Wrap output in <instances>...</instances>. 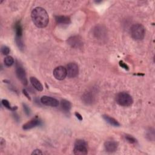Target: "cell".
I'll return each mask as SVG.
<instances>
[{
	"instance_id": "1",
	"label": "cell",
	"mask_w": 155,
	"mask_h": 155,
	"mask_svg": "<svg viewBox=\"0 0 155 155\" xmlns=\"http://www.w3.org/2000/svg\"><path fill=\"white\" fill-rule=\"evenodd\" d=\"M31 16L33 22L38 28L45 27L49 21V17L47 11L40 7H37L32 10Z\"/></svg>"
},
{
	"instance_id": "2",
	"label": "cell",
	"mask_w": 155,
	"mask_h": 155,
	"mask_svg": "<svg viewBox=\"0 0 155 155\" xmlns=\"http://www.w3.org/2000/svg\"><path fill=\"white\" fill-rule=\"evenodd\" d=\"M131 37L136 41L142 40L145 35V29L140 24H135L130 28Z\"/></svg>"
},
{
	"instance_id": "3",
	"label": "cell",
	"mask_w": 155,
	"mask_h": 155,
	"mask_svg": "<svg viewBox=\"0 0 155 155\" xmlns=\"http://www.w3.org/2000/svg\"><path fill=\"white\" fill-rule=\"evenodd\" d=\"M116 102L120 106L129 107L133 103V99L130 94L126 92H120L116 96Z\"/></svg>"
},
{
	"instance_id": "4",
	"label": "cell",
	"mask_w": 155,
	"mask_h": 155,
	"mask_svg": "<svg viewBox=\"0 0 155 155\" xmlns=\"http://www.w3.org/2000/svg\"><path fill=\"white\" fill-rule=\"evenodd\" d=\"M87 153V142L83 139H77L74 142L73 153L76 155H85Z\"/></svg>"
},
{
	"instance_id": "5",
	"label": "cell",
	"mask_w": 155,
	"mask_h": 155,
	"mask_svg": "<svg viewBox=\"0 0 155 155\" xmlns=\"http://www.w3.org/2000/svg\"><path fill=\"white\" fill-rule=\"evenodd\" d=\"M16 74L19 80L24 85H27L28 81L26 76V73L23 67L18 62L16 64Z\"/></svg>"
},
{
	"instance_id": "6",
	"label": "cell",
	"mask_w": 155,
	"mask_h": 155,
	"mask_svg": "<svg viewBox=\"0 0 155 155\" xmlns=\"http://www.w3.org/2000/svg\"><path fill=\"white\" fill-rule=\"evenodd\" d=\"M67 76L70 78H73L78 76L79 73V67L75 62H70L67 65Z\"/></svg>"
},
{
	"instance_id": "7",
	"label": "cell",
	"mask_w": 155,
	"mask_h": 155,
	"mask_svg": "<svg viewBox=\"0 0 155 155\" xmlns=\"http://www.w3.org/2000/svg\"><path fill=\"white\" fill-rule=\"evenodd\" d=\"M67 43L72 48H80L83 46L82 38L79 36H73L67 39Z\"/></svg>"
},
{
	"instance_id": "8",
	"label": "cell",
	"mask_w": 155,
	"mask_h": 155,
	"mask_svg": "<svg viewBox=\"0 0 155 155\" xmlns=\"http://www.w3.org/2000/svg\"><path fill=\"white\" fill-rule=\"evenodd\" d=\"M53 74L54 77L58 80H63L67 76V70L63 66H58L56 67L53 71Z\"/></svg>"
},
{
	"instance_id": "9",
	"label": "cell",
	"mask_w": 155,
	"mask_h": 155,
	"mask_svg": "<svg viewBox=\"0 0 155 155\" xmlns=\"http://www.w3.org/2000/svg\"><path fill=\"white\" fill-rule=\"evenodd\" d=\"M40 101L43 105L46 106L56 107L59 105V101L56 99L50 96H43L41 97Z\"/></svg>"
},
{
	"instance_id": "10",
	"label": "cell",
	"mask_w": 155,
	"mask_h": 155,
	"mask_svg": "<svg viewBox=\"0 0 155 155\" xmlns=\"http://www.w3.org/2000/svg\"><path fill=\"white\" fill-rule=\"evenodd\" d=\"M41 125H42V121L38 117H35V118L31 119L30 120H29L28 122L24 124L22 126V128L24 130H28L32 129L36 127L41 126Z\"/></svg>"
},
{
	"instance_id": "11",
	"label": "cell",
	"mask_w": 155,
	"mask_h": 155,
	"mask_svg": "<svg viewBox=\"0 0 155 155\" xmlns=\"http://www.w3.org/2000/svg\"><path fill=\"white\" fill-rule=\"evenodd\" d=\"M82 100L85 104L91 105L95 102L96 96L93 91H88L83 94L82 96Z\"/></svg>"
},
{
	"instance_id": "12",
	"label": "cell",
	"mask_w": 155,
	"mask_h": 155,
	"mask_svg": "<svg viewBox=\"0 0 155 155\" xmlns=\"http://www.w3.org/2000/svg\"><path fill=\"white\" fill-rule=\"evenodd\" d=\"M119 143L114 140H108L104 143V148L108 153H113L116 151L118 148Z\"/></svg>"
},
{
	"instance_id": "13",
	"label": "cell",
	"mask_w": 155,
	"mask_h": 155,
	"mask_svg": "<svg viewBox=\"0 0 155 155\" xmlns=\"http://www.w3.org/2000/svg\"><path fill=\"white\" fill-rule=\"evenodd\" d=\"M106 34L105 28H103L102 26H96L93 30V35L98 39H102L105 38L106 37Z\"/></svg>"
},
{
	"instance_id": "14",
	"label": "cell",
	"mask_w": 155,
	"mask_h": 155,
	"mask_svg": "<svg viewBox=\"0 0 155 155\" xmlns=\"http://www.w3.org/2000/svg\"><path fill=\"white\" fill-rule=\"evenodd\" d=\"M54 18L59 25H68L71 22L70 18L66 16H55Z\"/></svg>"
},
{
	"instance_id": "15",
	"label": "cell",
	"mask_w": 155,
	"mask_h": 155,
	"mask_svg": "<svg viewBox=\"0 0 155 155\" xmlns=\"http://www.w3.org/2000/svg\"><path fill=\"white\" fill-rule=\"evenodd\" d=\"M30 82L32 85V86L38 91H42L43 90V86L41 82L35 77H30Z\"/></svg>"
},
{
	"instance_id": "16",
	"label": "cell",
	"mask_w": 155,
	"mask_h": 155,
	"mask_svg": "<svg viewBox=\"0 0 155 155\" xmlns=\"http://www.w3.org/2000/svg\"><path fill=\"white\" fill-rule=\"evenodd\" d=\"M102 118L105 120V122H107L108 124H109L110 125H111V126L113 127H120V124L119 123V122L115 119L113 117H111L108 115L104 114L102 115Z\"/></svg>"
},
{
	"instance_id": "17",
	"label": "cell",
	"mask_w": 155,
	"mask_h": 155,
	"mask_svg": "<svg viewBox=\"0 0 155 155\" xmlns=\"http://www.w3.org/2000/svg\"><path fill=\"white\" fill-rule=\"evenodd\" d=\"M15 37L22 38V27L20 21H17L15 24Z\"/></svg>"
},
{
	"instance_id": "18",
	"label": "cell",
	"mask_w": 155,
	"mask_h": 155,
	"mask_svg": "<svg viewBox=\"0 0 155 155\" xmlns=\"http://www.w3.org/2000/svg\"><path fill=\"white\" fill-rule=\"evenodd\" d=\"M61 107L62 110L65 112H69L71 108V104L66 99H62L61 101Z\"/></svg>"
},
{
	"instance_id": "19",
	"label": "cell",
	"mask_w": 155,
	"mask_h": 155,
	"mask_svg": "<svg viewBox=\"0 0 155 155\" xmlns=\"http://www.w3.org/2000/svg\"><path fill=\"white\" fill-rule=\"evenodd\" d=\"M1 102H2V105L4 107H5V108H7L8 110H12V111H15L17 110V108H18V107L16 106L12 107L10 104V102L7 99H2Z\"/></svg>"
},
{
	"instance_id": "20",
	"label": "cell",
	"mask_w": 155,
	"mask_h": 155,
	"mask_svg": "<svg viewBox=\"0 0 155 155\" xmlns=\"http://www.w3.org/2000/svg\"><path fill=\"white\" fill-rule=\"evenodd\" d=\"M15 42L16 44V45L19 48V49L21 51H22L24 48V44L22 40V38H19V37H15Z\"/></svg>"
},
{
	"instance_id": "21",
	"label": "cell",
	"mask_w": 155,
	"mask_h": 155,
	"mask_svg": "<svg viewBox=\"0 0 155 155\" xmlns=\"http://www.w3.org/2000/svg\"><path fill=\"white\" fill-rule=\"evenodd\" d=\"M4 64L7 67H10L14 63V59L13 58V57H12L10 56H7L5 57V58L4 59Z\"/></svg>"
},
{
	"instance_id": "22",
	"label": "cell",
	"mask_w": 155,
	"mask_h": 155,
	"mask_svg": "<svg viewBox=\"0 0 155 155\" xmlns=\"http://www.w3.org/2000/svg\"><path fill=\"white\" fill-rule=\"evenodd\" d=\"M146 137L148 140L154 141V130L153 128H149L147 130V134H146Z\"/></svg>"
},
{
	"instance_id": "23",
	"label": "cell",
	"mask_w": 155,
	"mask_h": 155,
	"mask_svg": "<svg viewBox=\"0 0 155 155\" xmlns=\"http://www.w3.org/2000/svg\"><path fill=\"white\" fill-rule=\"evenodd\" d=\"M125 138L127 142H128L130 143H137V140L135 137L132 136L130 134H125Z\"/></svg>"
},
{
	"instance_id": "24",
	"label": "cell",
	"mask_w": 155,
	"mask_h": 155,
	"mask_svg": "<svg viewBox=\"0 0 155 155\" xmlns=\"http://www.w3.org/2000/svg\"><path fill=\"white\" fill-rule=\"evenodd\" d=\"M10 48L6 45H2L1 48V53L4 55H7L10 53Z\"/></svg>"
},
{
	"instance_id": "25",
	"label": "cell",
	"mask_w": 155,
	"mask_h": 155,
	"mask_svg": "<svg viewBox=\"0 0 155 155\" xmlns=\"http://www.w3.org/2000/svg\"><path fill=\"white\" fill-rule=\"evenodd\" d=\"M22 107H23V109H24V111L25 114L27 116H29L31 114V110H30V108L28 107V106L25 104H22Z\"/></svg>"
},
{
	"instance_id": "26",
	"label": "cell",
	"mask_w": 155,
	"mask_h": 155,
	"mask_svg": "<svg viewBox=\"0 0 155 155\" xmlns=\"http://www.w3.org/2000/svg\"><path fill=\"white\" fill-rule=\"evenodd\" d=\"M119 65L122 67V68H123L124 69H125V70H129V67L125 63V62H124L122 61H119Z\"/></svg>"
},
{
	"instance_id": "27",
	"label": "cell",
	"mask_w": 155,
	"mask_h": 155,
	"mask_svg": "<svg viewBox=\"0 0 155 155\" xmlns=\"http://www.w3.org/2000/svg\"><path fill=\"white\" fill-rule=\"evenodd\" d=\"M5 146V141L3 138H1V140H0V148L1 150H2Z\"/></svg>"
},
{
	"instance_id": "28",
	"label": "cell",
	"mask_w": 155,
	"mask_h": 155,
	"mask_svg": "<svg viewBox=\"0 0 155 155\" xmlns=\"http://www.w3.org/2000/svg\"><path fill=\"white\" fill-rule=\"evenodd\" d=\"M22 93H23V94H24V96L28 99V100H31V98H30V96H29V94H28V91L26 90H25V89H23L22 90Z\"/></svg>"
},
{
	"instance_id": "29",
	"label": "cell",
	"mask_w": 155,
	"mask_h": 155,
	"mask_svg": "<svg viewBox=\"0 0 155 155\" xmlns=\"http://www.w3.org/2000/svg\"><path fill=\"white\" fill-rule=\"evenodd\" d=\"M42 154L43 153L41 151V150L39 149H36L31 153V154Z\"/></svg>"
},
{
	"instance_id": "30",
	"label": "cell",
	"mask_w": 155,
	"mask_h": 155,
	"mask_svg": "<svg viewBox=\"0 0 155 155\" xmlns=\"http://www.w3.org/2000/svg\"><path fill=\"white\" fill-rule=\"evenodd\" d=\"M74 114H75L76 117L78 118V119H79L80 121L82 120L83 118H82V116H81V114L80 113H78V112H76V113H74Z\"/></svg>"
},
{
	"instance_id": "31",
	"label": "cell",
	"mask_w": 155,
	"mask_h": 155,
	"mask_svg": "<svg viewBox=\"0 0 155 155\" xmlns=\"http://www.w3.org/2000/svg\"><path fill=\"white\" fill-rule=\"evenodd\" d=\"M13 116H14L15 119L17 122H18L19 120V117L18 114L17 113H14V114H13Z\"/></svg>"
}]
</instances>
